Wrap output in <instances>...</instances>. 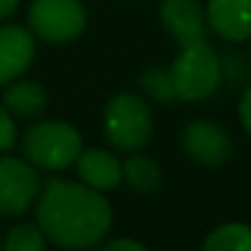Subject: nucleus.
<instances>
[{
    "instance_id": "aec40b11",
    "label": "nucleus",
    "mask_w": 251,
    "mask_h": 251,
    "mask_svg": "<svg viewBox=\"0 0 251 251\" xmlns=\"http://www.w3.org/2000/svg\"><path fill=\"white\" fill-rule=\"evenodd\" d=\"M100 251H149V249H147L144 244L134 242V239H112V242H107Z\"/></svg>"
},
{
    "instance_id": "f257e3e1",
    "label": "nucleus",
    "mask_w": 251,
    "mask_h": 251,
    "mask_svg": "<svg viewBox=\"0 0 251 251\" xmlns=\"http://www.w3.org/2000/svg\"><path fill=\"white\" fill-rule=\"evenodd\" d=\"M37 225L47 242L85 251L110 234L112 210L107 198L85 183L49 180L37 198Z\"/></svg>"
},
{
    "instance_id": "ddd939ff",
    "label": "nucleus",
    "mask_w": 251,
    "mask_h": 251,
    "mask_svg": "<svg viewBox=\"0 0 251 251\" xmlns=\"http://www.w3.org/2000/svg\"><path fill=\"white\" fill-rule=\"evenodd\" d=\"M122 178L137 190V193H156L164 185V171L159 166V161L144 156V154H132L125 164H122Z\"/></svg>"
},
{
    "instance_id": "9b49d317",
    "label": "nucleus",
    "mask_w": 251,
    "mask_h": 251,
    "mask_svg": "<svg viewBox=\"0 0 251 251\" xmlns=\"http://www.w3.org/2000/svg\"><path fill=\"white\" fill-rule=\"evenodd\" d=\"M78 176L85 185H90L98 193H107L120 188L122 183V164L120 159L107 149H88L81 151L76 159Z\"/></svg>"
},
{
    "instance_id": "a211bd4d",
    "label": "nucleus",
    "mask_w": 251,
    "mask_h": 251,
    "mask_svg": "<svg viewBox=\"0 0 251 251\" xmlns=\"http://www.w3.org/2000/svg\"><path fill=\"white\" fill-rule=\"evenodd\" d=\"M15 139H17V129H15V122H12V115L0 107V151H7L15 147Z\"/></svg>"
},
{
    "instance_id": "0eeeda50",
    "label": "nucleus",
    "mask_w": 251,
    "mask_h": 251,
    "mask_svg": "<svg viewBox=\"0 0 251 251\" xmlns=\"http://www.w3.org/2000/svg\"><path fill=\"white\" fill-rule=\"evenodd\" d=\"M180 147L190 161L205 168H217L232 156V137L212 120H193L183 127Z\"/></svg>"
},
{
    "instance_id": "dca6fc26",
    "label": "nucleus",
    "mask_w": 251,
    "mask_h": 251,
    "mask_svg": "<svg viewBox=\"0 0 251 251\" xmlns=\"http://www.w3.org/2000/svg\"><path fill=\"white\" fill-rule=\"evenodd\" d=\"M139 85L144 90L147 98L156 100V102H171L176 100V90L171 81V71L164 66H147L139 76Z\"/></svg>"
},
{
    "instance_id": "412c9836",
    "label": "nucleus",
    "mask_w": 251,
    "mask_h": 251,
    "mask_svg": "<svg viewBox=\"0 0 251 251\" xmlns=\"http://www.w3.org/2000/svg\"><path fill=\"white\" fill-rule=\"evenodd\" d=\"M17 5H20V0H0V20L10 17L17 10Z\"/></svg>"
},
{
    "instance_id": "6e6552de",
    "label": "nucleus",
    "mask_w": 251,
    "mask_h": 251,
    "mask_svg": "<svg viewBox=\"0 0 251 251\" xmlns=\"http://www.w3.org/2000/svg\"><path fill=\"white\" fill-rule=\"evenodd\" d=\"M159 12L166 32L180 47L207 39V15L200 0H161Z\"/></svg>"
},
{
    "instance_id": "f3484780",
    "label": "nucleus",
    "mask_w": 251,
    "mask_h": 251,
    "mask_svg": "<svg viewBox=\"0 0 251 251\" xmlns=\"http://www.w3.org/2000/svg\"><path fill=\"white\" fill-rule=\"evenodd\" d=\"M2 251H47V237L39 225H17L7 232Z\"/></svg>"
},
{
    "instance_id": "20e7f679",
    "label": "nucleus",
    "mask_w": 251,
    "mask_h": 251,
    "mask_svg": "<svg viewBox=\"0 0 251 251\" xmlns=\"http://www.w3.org/2000/svg\"><path fill=\"white\" fill-rule=\"evenodd\" d=\"M105 139L112 149L134 154L144 149L154 134V117L149 102L139 93H120L105 107Z\"/></svg>"
},
{
    "instance_id": "39448f33",
    "label": "nucleus",
    "mask_w": 251,
    "mask_h": 251,
    "mask_svg": "<svg viewBox=\"0 0 251 251\" xmlns=\"http://www.w3.org/2000/svg\"><path fill=\"white\" fill-rule=\"evenodd\" d=\"M29 32L49 44H66L85 32L88 15L81 0H32Z\"/></svg>"
},
{
    "instance_id": "9d476101",
    "label": "nucleus",
    "mask_w": 251,
    "mask_h": 251,
    "mask_svg": "<svg viewBox=\"0 0 251 251\" xmlns=\"http://www.w3.org/2000/svg\"><path fill=\"white\" fill-rule=\"evenodd\" d=\"M207 25L227 42H247L251 39V0H210Z\"/></svg>"
},
{
    "instance_id": "f03ea898",
    "label": "nucleus",
    "mask_w": 251,
    "mask_h": 251,
    "mask_svg": "<svg viewBox=\"0 0 251 251\" xmlns=\"http://www.w3.org/2000/svg\"><path fill=\"white\" fill-rule=\"evenodd\" d=\"M168 71H171L176 98L185 102L207 100L222 83L220 51L212 44H207V39L185 44Z\"/></svg>"
},
{
    "instance_id": "6ab92c4d",
    "label": "nucleus",
    "mask_w": 251,
    "mask_h": 251,
    "mask_svg": "<svg viewBox=\"0 0 251 251\" xmlns=\"http://www.w3.org/2000/svg\"><path fill=\"white\" fill-rule=\"evenodd\" d=\"M239 120H242L244 129L251 134V85L242 90V100H239Z\"/></svg>"
},
{
    "instance_id": "4be33fe9",
    "label": "nucleus",
    "mask_w": 251,
    "mask_h": 251,
    "mask_svg": "<svg viewBox=\"0 0 251 251\" xmlns=\"http://www.w3.org/2000/svg\"><path fill=\"white\" fill-rule=\"evenodd\" d=\"M0 251H2V242H0Z\"/></svg>"
},
{
    "instance_id": "1a4fd4ad",
    "label": "nucleus",
    "mask_w": 251,
    "mask_h": 251,
    "mask_svg": "<svg viewBox=\"0 0 251 251\" xmlns=\"http://www.w3.org/2000/svg\"><path fill=\"white\" fill-rule=\"evenodd\" d=\"M34 34L20 25L0 27V85L17 81L34 61Z\"/></svg>"
},
{
    "instance_id": "423d86ee",
    "label": "nucleus",
    "mask_w": 251,
    "mask_h": 251,
    "mask_svg": "<svg viewBox=\"0 0 251 251\" xmlns=\"http://www.w3.org/2000/svg\"><path fill=\"white\" fill-rule=\"evenodd\" d=\"M39 173L27 159H0V217L25 215L39 198Z\"/></svg>"
},
{
    "instance_id": "7ed1b4c3",
    "label": "nucleus",
    "mask_w": 251,
    "mask_h": 251,
    "mask_svg": "<svg viewBox=\"0 0 251 251\" xmlns=\"http://www.w3.org/2000/svg\"><path fill=\"white\" fill-rule=\"evenodd\" d=\"M83 151L81 134L64 120H44L29 127L22 137V154L34 168L64 171L76 164Z\"/></svg>"
},
{
    "instance_id": "4468645a",
    "label": "nucleus",
    "mask_w": 251,
    "mask_h": 251,
    "mask_svg": "<svg viewBox=\"0 0 251 251\" xmlns=\"http://www.w3.org/2000/svg\"><path fill=\"white\" fill-rule=\"evenodd\" d=\"M202 251H251V227L242 222H227L207 234Z\"/></svg>"
},
{
    "instance_id": "2eb2a0df",
    "label": "nucleus",
    "mask_w": 251,
    "mask_h": 251,
    "mask_svg": "<svg viewBox=\"0 0 251 251\" xmlns=\"http://www.w3.org/2000/svg\"><path fill=\"white\" fill-rule=\"evenodd\" d=\"M220 64H222V81L229 88L244 90L251 85V56L244 49H225L220 54Z\"/></svg>"
},
{
    "instance_id": "f8f14e48",
    "label": "nucleus",
    "mask_w": 251,
    "mask_h": 251,
    "mask_svg": "<svg viewBox=\"0 0 251 251\" xmlns=\"http://www.w3.org/2000/svg\"><path fill=\"white\" fill-rule=\"evenodd\" d=\"M5 110L17 117H37L47 107V90L37 81H20V83H7L2 93Z\"/></svg>"
}]
</instances>
